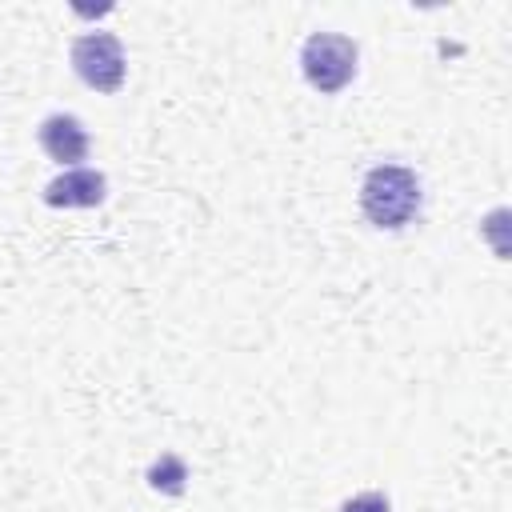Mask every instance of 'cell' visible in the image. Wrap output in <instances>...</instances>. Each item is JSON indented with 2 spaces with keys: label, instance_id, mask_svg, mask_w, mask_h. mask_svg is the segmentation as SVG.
I'll return each instance as SVG.
<instances>
[{
  "label": "cell",
  "instance_id": "obj_3",
  "mask_svg": "<svg viewBox=\"0 0 512 512\" xmlns=\"http://www.w3.org/2000/svg\"><path fill=\"white\" fill-rule=\"evenodd\" d=\"M72 68L84 84L112 92L124 80V48L112 32H88L72 44Z\"/></svg>",
  "mask_w": 512,
  "mask_h": 512
},
{
  "label": "cell",
  "instance_id": "obj_2",
  "mask_svg": "<svg viewBox=\"0 0 512 512\" xmlns=\"http://www.w3.org/2000/svg\"><path fill=\"white\" fill-rule=\"evenodd\" d=\"M356 44L348 36H336V32H312L304 40V52H300V68L308 76L312 88L320 92H340L352 76H356Z\"/></svg>",
  "mask_w": 512,
  "mask_h": 512
},
{
  "label": "cell",
  "instance_id": "obj_4",
  "mask_svg": "<svg viewBox=\"0 0 512 512\" xmlns=\"http://www.w3.org/2000/svg\"><path fill=\"white\" fill-rule=\"evenodd\" d=\"M44 200L52 208H92L104 200V176L92 168H72L44 188Z\"/></svg>",
  "mask_w": 512,
  "mask_h": 512
},
{
  "label": "cell",
  "instance_id": "obj_1",
  "mask_svg": "<svg viewBox=\"0 0 512 512\" xmlns=\"http://www.w3.org/2000/svg\"><path fill=\"white\" fill-rule=\"evenodd\" d=\"M360 208L376 228H404L420 212V180L400 164H376L360 184Z\"/></svg>",
  "mask_w": 512,
  "mask_h": 512
},
{
  "label": "cell",
  "instance_id": "obj_6",
  "mask_svg": "<svg viewBox=\"0 0 512 512\" xmlns=\"http://www.w3.org/2000/svg\"><path fill=\"white\" fill-rule=\"evenodd\" d=\"M184 480H188V468L180 456H160L152 468H148V484L160 488V492H184Z\"/></svg>",
  "mask_w": 512,
  "mask_h": 512
},
{
  "label": "cell",
  "instance_id": "obj_7",
  "mask_svg": "<svg viewBox=\"0 0 512 512\" xmlns=\"http://www.w3.org/2000/svg\"><path fill=\"white\" fill-rule=\"evenodd\" d=\"M340 512H388V496H380V492H360V496H352Z\"/></svg>",
  "mask_w": 512,
  "mask_h": 512
},
{
  "label": "cell",
  "instance_id": "obj_5",
  "mask_svg": "<svg viewBox=\"0 0 512 512\" xmlns=\"http://www.w3.org/2000/svg\"><path fill=\"white\" fill-rule=\"evenodd\" d=\"M40 144H44V152H48L52 160L76 164V160H84V152H88V132H84V124H80L76 116L56 112V116H48V120L40 124Z\"/></svg>",
  "mask_w": 512,
  "mask_h": 512
}]
</instances>
